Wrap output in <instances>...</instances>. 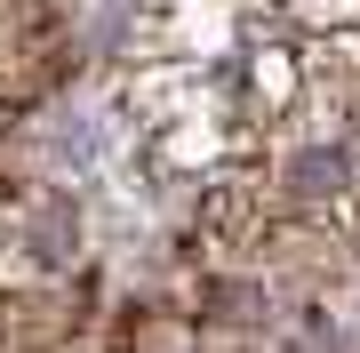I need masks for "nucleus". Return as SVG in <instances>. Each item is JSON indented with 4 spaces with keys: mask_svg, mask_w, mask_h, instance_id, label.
<instances>
[{
    "mask_svg": "<svg viewBox=\"0 0 360 353\" xmlns=\"http://www.w3.org/2000/svg\"><path fill=\"white\" fill-rule=\"evenodd\" d=\"M112 113L144 153V169L184 177V185L217 177L232 161H264L257 137H248L232 65H129L112 89Z\"/></svg>",
    "mask_w": 360,
    "mask_h": 353,
    "instance_id": "nucleus-1",
    "label": "nucleus"
},
{
    "mask_svg": "<svg viewBox=\"0 0 360 353\" xmlns=\"http://www.w3.org/2000/svg\"><path fill=\"white\" fill-rule=\"evenodd\" d=\"M72 73V0H0V120L49 105Z\"/></svg>",
    "mask_w": 360,
    "mask_h": 353,
    "instance_id": "nucleus-2",
    "label": "nucleus"
},
{
    "mask_svg": "<svg viewBox=\"0 0 360 353\" xmlns=\"http://www.w3.org/2000/svg\"><path fill=\"white\" fill-rule=\"evenodd\" d=\"M89 353H208V337L176 297H144V305H120L112 321H96Z\"/></svg>",
    "mask_w": 360,
    "mask_h": 353,
    "instance_id": "nucleus-3",
    "label": "nucleus"
},
{
    "mask_svg": "<svg viewBox=\"0 0 360 353\" xmlns=\"http://www.w3.org/2000/svg\"><path fill=\"white\" fill-rule=\"evenodd\" d=\"M264 16H281L296 32H345L360 40V0H264Z\"/></svg>",
    "mask_w": 360,
    "mask_h": 353,
    "instance_id": "nucleus-4",
    "label": "nucleus"
},
{
    "mask_svg": "<svg viewBox=\"0 0 360 353\" xmlns=\"http://www.w3.org/2000/svg\"><path fill=\"white\" fill-rule=\"evenodd\" d=\"M0 225H8V177H0Z\"/></svg>",
    "mask_w": 360,
    "mask_h": 353,
    "instance_id": "nucleus-5",
    "label": "nucleus"
}]
</instances>
